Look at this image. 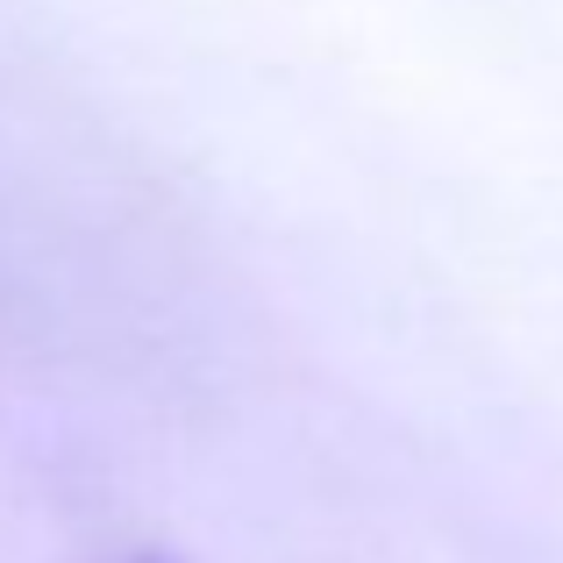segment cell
<instances>
[{
	"label": "cell",
	"mask_w": 563,
	"mask_h": 563,
	"mask_svg": "<svg viewBox=\"0 0 563 563\" xmlns=\"http://www.w3.org/2000/svg\"><path fill=\"white\" fill-rule=\"evenodd\" d=\"M136 563H179V556H165V550H151V556H136Z\"/></svg>",
	"instance_id": "cell-1"
}]
</instances>
